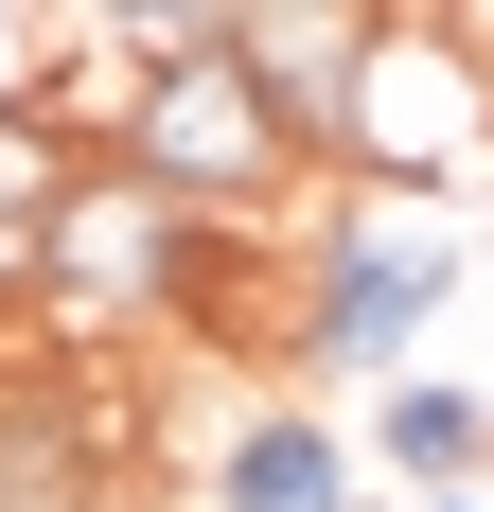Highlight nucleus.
Returning <instances> with one entry per match:
<instances>
[{
  "instance_id": "obj_1",
  "label": "nucleus",
  "mask_w": 494,
  "mask_h": 512,
  "mask_svg": "<svg viewBox=\"0 0 494 512\" xmlns=\"http://www.w3.org/2000/svg\"><path fill=\"white\" fill-rule=\"evenodd\" d=\"M336 159H353L389 212H442L459 177L494 159V53L459 36V0H371V53H353Z\"/></svg>"
},
{
  "instance_id": "obj_2",
  "label": "nucleus",
  "mask_w": 494,
  "mask_h": 512,
  "mask_svg": "<svg viewBox=\"0 0 494 512\" xmlns=\"http://www.w3.org/2000/svg\"><path fill=\"white\" fill-rule=\"evenodd\" d=\"M142 212H177V230H212V212H283L300 195V142H283V106L247 89L230 53H177L142 89V124H124V159H106Z\"/></svg>"
},
{
  "instance_id": "obj_3",
  "label": "nucleus",
  "mask_w": 494,
  "mask_h": 512,
  "mask_svg": "<svg viewBox=\"0 0 494 512\" xmlns=\"http://www.w3.org/2000/svg\"><path fill=\"white\" fill-rule=\"evenodd\" d=\"M442 283H459L442 230H318V283H300V318H283V371H371V389H406Z\"/></svg>"
},
{
  "instance_id": "obj_4",
  "label": "nucleus",
  "mask_w": 494,
  "mask_h": 512,
  "mask_svg": "<svg viewBox=\"0 0 494 512\" xmlns=\"http://www.w3.org/2000/svg\"><path fill=\"white\" fill-rule=\"evenodd\" d=\"M212 53H230L247 89L283 106V142L318 159L353 106V53H371V0H212Z\"/></svg>"
},
{
  "instance_id": "obj_5",
  "label": "nucleus",
  "mask_w": 494,
  "mask_h": 512,
  "mask_svg": "<svg viewBox=\"0 0 494 512\" xmlns=\"http://www.w3.org/2000/svg\"><path fill=\"white\" fill-rule=\"evenodd\" d=\"M371 460H389L406 495H477L494 477V407L459 371H406V389H371Z\"/></svg>"
},
{
  "instance_id": "obj_6",
  "label": "nucleus",
  "mask_w": 494,
  "mask_h": 512,
  "mask_svg": "<svg viewBox=\"0 0 494 512\" xmlns=\"http://www.w3.org/2000/svg\"><path fill=\"white\" fill-rule=\"evenodd\" d=\"M212 512H353V442H336L318 407L230 424V460H212Z\"/></svg>"
},
{
  "instance_id": "obj_7",
  "label": "nucleus",
  "mask_w": 494,
  "mask_h": 512,
  "mask_svg": "<svg viewBox=\"0 0 494 512\" xmlns=\"http://www.w3.org/2000/svg\"><path fill=\"white\" fill-rule=\"evenodd\" d=\"M71 177H89V159L53 142L36 106H0V230H53V212H71Z\"/></svg>"
},
{
  "instance_id": "obj_8",
  "label": "nucleus",
  "mask_w": 494,
  "mask_h": 512,
  "mask_svg": "<svg viewBox=\"0 0 494 512\" xmlns=\"http://www.w3.org/2000/svg\"><path fill=\"white\" fill-rule=\"evenodd\" d=\"M36 71H53V0H0V106H36Z\"/></svg>"
},
{
  "instance_id": "obj_9",
  "label": "nucleus",
  "mask_w": 494,
  "mask_h": 512,
  "mask_svg": "<svg viewBox=\"0 0 494 512\" xmlns=\"http://www.w3.org/2000/svg\"><path fill=\"white\" fill-rule=\"evenodd\" d=\"M0 301H36V230H0Z\"/></svg>"
},
{
  "instance_id": "obj_10",
  "label": "nucleus",
  "mask_w": 494,
  "mask_h": 512,
  "mask_svg": "<svg viewBox=\"0 0 494 512\" xmlns=\"http://www.w3.org/2000/svg\"><path fill=\"white\" fill-rule=\"evenodd\" d=\"M424 512H494V495H424Z\"/></svg>"
}]
</instances>
